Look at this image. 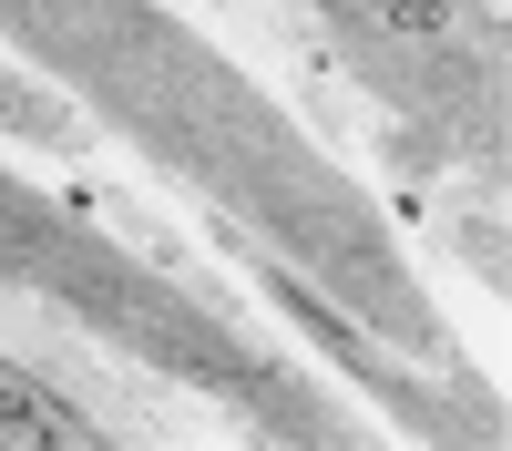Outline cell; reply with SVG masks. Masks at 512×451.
<instances>
[{
    "label": "cell",
    "instance_id": "cell-1",
    "mask_svg": "<svg viewBox=\"0 0 512 451\" xmlns=\"http://www.w3.org/2000/svg\"><path fill=\"white\" fill-rule=\"evenodd\" d=\"M0 431H11V441H82V421H72V410L52 400V390H31L21 380V369H0Z\"/></svg>",
    "mask_w": 512,
    "mask_h": 451
},
{
    "label": "cell",
    "instance_id": "cell-3",
    "mask_svg": "<svg viewBox=\"0 0 512 451\" xmlns=\"http://www.w3.org/2000/svg\"><path fill=\"white\" fill-rule=\"evenodd\" d=\"M0 113H11V123H52V113H41L31 93H11V72H0Z\"/></svg>",
    "mask_w": 512,
    "mask_h": 451
},
{
    "label": "cell",
    "instance_id": "cell-2",
    "mask_svg": "<svg viewBox=\"0 0 512 451\" xmlns=\"http://www.w3.org/2000/svg\"><path fill=\"white\" fill-rule=\"evenodd\" d=\"M390 21H400V31H441L451 11H441V0H390Z\"/></svg>",
    "mask_w": 512,
    "mask_h": 451
}]
</instances>
